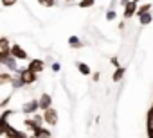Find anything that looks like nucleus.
Instances as JSON below:
<instances>
[{"label":"nucleus","mask_w":153,"mask_h":138,"mask_svg":"<svg viewBox=\"0 0 153 138\" xmlns=\"http://www.w3.org/2000/svg\"><path fill=\"white\" fill-rule=\"evenodd\" d=\"M131 2H135V4H139V2H140V0H131Z\"/></svg>","instance_id":"nucleus-36"},{"label":"nucleus","mask_w":153,"mask_h":138,"mask_svg":"<svg viewBox=\"0 0 153 138\" xmlns=\"http://www.w3.org/2000/svg\"><path fill=\"white\" fill-rule=\"evenodd\" d=\"M36 2L43 7H54L56 6V0H36Z\"/></svg>","instance_id":"nucleus-24"},{"label":"nucleus","mask_w":153,"mask_h":138,"mask_svg":"<svg viewBox=\"0 0 153 138\" xmlns=\"http://www.w3.org/2000/svg\"><path fill=\"white\" fill-rule=\"evenodd\" d=\"M110 63L114 65V68H119V66H121V63H119V57H117V56H112V57H110Z\"/></svg>","instance_id":"nucleus-29"},{"label":"nucleus","mask_w":153,"mask_h":138,"mask_svg":"<svg viewBox=\"0 0 153 138\" xmlns=\"http://www.w3.org/2000/svg\"><path fill=\"white\" fill-rule=\"evenodd\" d=\"M65 2H74V0H65Z\"/></svg>","instance_id":"nucleus-38"},{"label":"nucleus","mask_w":153,"mask_h":138,"mask_svg":"<svg viewBox=\"0 0 153 138\" xmlns=\"http://www.w3.org/2000/svg\"><path fill=\"white\" fill-rule=\"evenodd\" d=\"M4 136H6V138H27L29 134H27V131H24V129H18V127H15L13 124H9V126L6 127V133H4Z\"/></svg>","instance_id":"nucleus-6"},{"label":"nucleus","mask_w":153,"mask_h":138,"mask_svg":"<svg viewBox=\"0 0 153 138\" xmlns=\"http://www.w3.org/2000/svg\"><path fill=\"white\" fill-rule=\"evenodd\" d=\"M0 4H2L4 7H13L18 4V0H0Z\"/></svg>","instance_id":"nucleus-26"},{"label":"nucleus","mask_w":153,"mask_h":138,"mask_svg":"<svg viewBox=\"0 0 153 138\" xmlns=\"http://www.w3.org/2000/svg\"><path fill=\"white\" fill-rule=\"evenodd\" d=\"M16 76L20 77V81L24 83V86H31V84H34V83H38V74H34V72H31L27 66H18V70H16Z\"/></svg>","instance_id":"nucleus-1"},{"label":"nucleus","mask_w":153,"mask_h":138,"mask_svg":"<svg viewBox=\"0 0 153 138\" xmlns=\"http://www.w3.org/2000/svg\"><path fill=\"white\" fill-rule=\"evenodd\" d=\"M94 4H96V0H79V7L81 9H90V7H94Z\"/></svg>","instance_id":"nucleus-22"},{"label":"nucleus","mask_w":153,"mask_h":138,"mask_svg":"<svg viewBox=\"0 0 153 138\" xmlns=\"http://www.w3.org/2000/svg\"><path fill=\"white\" fill-rule=\"evenodd\" d=\"M42 117H43V124H47L49 127H54L59 122V115H58L56 108H49V109L42 111Z\"/></svg>","instance_id":"nucleus-2"},{"label":"nucleus","mask_w":153,"mask_h":138,"mask_svg":"<svg viewBox=\"0 0 153 138\" xmlns=\"http://www.w3.org/2000/svg\"><path fill=\"white\" fill-rule=\"evenodd\" d=\"M105 18H106V22H114V20L117 18V11H115V9H108L106 15H105Z\"/></svg>","instance_id":"nucleus-23"},{"label":"nucleus","mask_w":153,"mask_h":138,"mask_svg":"<svg viewBox=\"0 0 153 138\" xmlns=\"http://www.w3.org/2000/svg\"><path fill=\"white\" fill-rule=\"evenodd\" d=\"M153 22V15H151V11L149 13H144L142 16H139V23L140 25H149Z\"/></svg>","instance_id":"nucleus-20"},{"label":"nucleus","mask_w":153,"mask_h":138,"mask_svg":"<svg viewBox=\"0 0 153 138\" xmlns=\"http://www.w3.org/2000/svg\"><path fill=\"white\" fill-rule=\"evenodd\" d=\"M15 113H16V111L11 109V108H4V109H2V113H0V136H4L6 127L9 126V118H11Z\"/></svg>","instance_id":"nucleus-4"},{"label":"nucleus","mask_w":153,"mask_h":138,"mask_svg":"<svg viewBox=\"0 0 153 138\" xmlns=\"http://www.w3.org/2000/svg\"><path fill=\"white\" fill-rule=\"evenodd\" d=\"M38 111H40V108H38V99H29L27 102L22 104V113H24L25 117H31V115H34V113H38Z\"/></svg>","instance_id":"nucleus-5"},{"label":"nucleus","mask_w":153,"mask_h":138,"mask_svg":"<svg viewBox=\"0 0 153 138\" xmlns=\"http://www.w3.org/2000/svg\"><path fill=\"white\" fill-rule=\"evenodd\" d=\"M51 70L58 74V72L61 70V63H59V61H52V65H51Z\"/></svg>","instance_id":"nucleus-28"},{"label":"nucleus","mask_w":153,"mask_h":138,"mask_svg":"<svg viewBox=\"0 0 153 138\" xmlns=\"http://www.w3.org/2000/svg\"><path fill=\"white\" fill-rule=\"evenodd\" d=\"M11 101H13V93H9V95H7V97H4V99H2V101H0V108H2V109H4V108H7V106H9V102H11Z\"/></svg>","instance_id":"nucleus-25"},{"label":"nucleus","mask_w":153,"mask_h":138,"mask_svg":"<svg viewBox=\"0 0 153 138\" xmlns=\"http://www.w3.org/2000/svg\"><path fill=\"white\" fill-rule=\"evenodd\" d=\"M9 47H11V40L7 36H0V50L9 52Z\"/></svg>","instance_id":"nucleus-18"},{"label":"nucleus","mask_w":153,"mask_h":138,"mask_svg":"<svg viewBox=\"0 0 153 138\" xmlns=\"http://www.w3.org/2000/svg\"><path fill=\"white\" fill-rule=\"evenodd\" d=\"M31 134H33V136H36V138H51V136H52L51 129H49V127H43V126L36 127V129H34Z\"/></svg>","instance_id":"nucleus-11"},{"label":"nucleus","mask_w":153,"mask_h":138,"mask_svg":"<svg viewBox=\"0 0 153 138\" xmlns=\"http://www.w3.org/2000/svg\"><path fill=\"white\" fill-rule=\"evenodd\" d=\"M27 138H36V136H33V134H29V136H27Z\"/></svg>","instance_id":"nucleus-37"},{"label":"nucleus","mask_w":153,"mask_h":138,"mask_svg":"<svg viewBox=\"0 0 153 138\" xmlns=\"http://www.w3.org/2000/svg\"><path fill=\"white\" fill-rule=\"evenodd\" d=\"M33 117V120L38 124V126H43V117H42V113H34V115H31Z\"/></svg>","instance_id":"nucleus-27"},{"label":"nucleus","mask_w":153,"mask_h":138,"mask_svg":"<svg viewBox=\"0 0 153 138\" xmlns=\"http://www.w3.org/2000/svg\"><path fill=\"white\" fill-rule=\"evenodd\" d=\"M146 136L148 138H153V129H146Z\"/></svg>","instance_id":"nucleus-34"},{"label":"nucleus","mask_w":153,"mask_h":138,"mask_svg":"<svg viewBox=\"0 0 153 138\" xmlns=\"http://www.w3.org/2000/svg\"><path fill=\"white\" fill-rule=\"evenodd\" d=\"M151 7H153L151 4H142V6H137V13H135V16L139 18V16H142L144 13H149V11H151Z\"/></svg>","instance_id":"nucleus-19"},{"label":"nucleus","mask_w":153,"mask_h":138,"mask_svg":"<svg viewBox=\"0 0 153 138\" xmlns=\"http://www.w3.org/2000/svg\"><path fill=\"white\" fill-rule=\"evenodd\" d=\"M90 77H92V81H94V83H99V79H101V72H92V74H90Z\"/></svg>","instance_id":"nucleus-30"},{"label":"nucleus","mask_w":153,"mask_h":138,"mask_svg":"<svg viewBox=\"0 0 153 138\" xmlns=\"http://www.w3.org/2000/svg\"><path fill=\"white\" fill-rule=\"evenodd\" d=\"M2 66L6 68L7 72H11V74H16V70H18V61H16V59H15V57L9 54V56L4 59V65H2Z\"/></svg>","instance_id":"nucleus-10"},{"label":"nucleus","mask_w":153,"mask_h":138,"mask_svg":"<svg viewBox=\"0 0 153 138\" xmlns=\"http://www.w3.org/2000/svg\"><path fill=\"white\" fill-rule=\"evenodd\" d=\"M146 129H153V106L146 111Z\"/></svg>","instance_id":"nucleus-21"},{"label":"nucleus","mask_w":153,"mask_h":138,"mask_svg":"<svg viewBox=\"0 0 153 138\" xmlns=\"http://www.w3.org/2000/svg\"><path fill=\"white\" fill-rule=\"evenodd\" d=\"M38 108H40L42 111H45V109L52 108V95H51V93H47V92H43V93L38 97Z\"/></svg>","instance_id":"nucleus-8"},{"label":"nucleus","mask_w":153,"mask_h":138,"mask_svg":"<svg viewBox=\"0 0 153 138\" xmlns=\"http://www.w3.org/2000/svg\"><path fill=\"white\" fill-rule=\"evenodd\" d=\"M128 2H130V0H117V4H121V6H123V7H124V6H126V4H128Z\"/></svg>","instance_id":"nucleus-35"},{"label":"nucleus","mask_w":153,"mask_h":138,"mask_svg":"<svg viewBox=\"0 0 153 138\" xmlns=\"http://www.w3.org/2000/svg\"><path fill=\"white\" fill-rule=\"evenodd\" d=\"M9 56V52H4V50H0V66H2L4 65V59Z\"/></svg>","instance_id":"nucleus-31"},{"label":"nucleus","mask_w":153,"mask_h":138,"mask_svg":"<svg viewBox=\"0 0 153 138\" xmlns=\"http://www.w3.org/2000/svg\"><path fill=\"white\" fill-rule=\"evenodd\" d=\"M24 127H25L24 131H31V133H33V131H34L36 127H40V126L33 120V117H25V118H24Z\"/></svg>","instance_id":"nucleus-16"},{"label":"nucleus","mask_w":153,"mask_h":138,"mask_svg":"<svg viewBox=\"0 0 153 138\" xmlns=\"http://www.w3.org/2000/svg\"><path fill=\"white\" fill-rule=\"evenodd\" d=\"M117 7V0H112V2H110V7L108 9H115Z\"/></svg>","instance_id":"nucleus-33"},{"label":"nucleus","mask_w":153,"mask_h":138,"mask_svg":"<svg viewBox=\"0 0 153 138\" xmlns=\"http://www.w3.org/2000/svg\"><path fill=\"white\" fill-rule=\"evenodd\" d=\"M68 47H70V48H76V50H79V48H83V47H85V43L81 41V38H79V36L72 34V36H68Z\"/></svg>","instance_id":"nucleus-12"},{"label":"nucleus","mask_w":153,"mask_h":138,"mask_svg":"<svg viewBox=\"0 0 153 138\" xmlns=\"http://www.w3.org/2000/svg\"><path fill=\"white\" fill-rule=\"evenodd\" d=\"M11 77H13L11 72H7V70H0V88H2V86H7L9 81H11Z\"/></svg>","instance_id":"nucleus-15"},{"label":"nucleus","mask_w":153,"mask_h":138,"mask_svg":"<svg viewBox=\"0 0 153 138\" xmlns=\"http://www.w3.org/2000/svg\"><path fill=\"white\" fill-rule=\"evenodd\" d=\"M27 68L31 72H34V74H42L45 70V61L40 59V57H33V59L27 61Z\"/></svg>","instance_id":"nucleus-7"},{"label":"nucleus","mask_w":153,"mask_h":138,"mask_svg":"<svg viewBox=\"0 0 153 138\" xmlns=\"http://www.w3.org/2000/svg\"><path fill=\"white\" fill-rule=\"evenodd\" d=\"M76 68H78V72H79L81 76H85V77H88V76L92 74V68H90L85 61H76Z\"/></svg>","instance_id":"nucleus-13"},{"label":"nucleus","mask_w":153,"mask_h":138,"mask_svg":"<svg viewBox=\"0 0 153 138\" xmlns=\"http://www.w3.org/2000/svg\"><path fill=\"white\" fill-rule=\"evenodd\" d=\"M117 27H119V31H123V29H124V27H126V20H121V22H119V25H117Z\"/></svg>","instance_id":"nucleus-32"},{"label":"nucleus","mask_w":153,"mask_h":138,"mask_svg":"<svg viewBox=\"0 0 153 138\" xmlns=\"http://www.w3.org/2000/svg\"><path fill=\"white\" fill-rule=\"evenodd\" d=\"M9 54H11L16 61H29V54H27V50H25L22 45H18V43H11V47H9Z\"/></svg>","instance_id":"nucleus-3"},{"label":"nucleus","mask_w":153,"mask_h":138,"mask_svg":"<svg viewBox=\"0 0 153 138\" xmlns=\"http://www.w3.org/2000/svg\"><path fill=\"white\" fill-rule=\"evenodd\" d=\"M9 86H11L13 90H22V88H24V83L20 81V77H18L16 74H13V77H11V81H9Z\"/></svg>","instance_id":"nucleus-17"},{"label":"nucleus","mask_w":153,"mask_h":138,"mask_svg":"<svg viewBox=\"0 0 153 138\" xmlns=\"http://www.w3.org/2000/svg\"><path fill=\"white\" fill-rule=\"evenodd\" d=\"M124 76H126V66H119V68H115L114 74H112V81L114 83H119V81L124 79Z\"/></svg>","instance_id":"nucleus-14"},{"label":"nucleus","mask_w":153,"mask_h":138,"mask_svg":"<svg viewBox=\"0 0 153 138\" xmlns=\"http://www.w3.org/2000/svg\"><path fill=\"white\" fill-rule=\"evenodd\" d=\"M151 106H153V102H151Z\"/></svg>","instance_id":"nucleus-39"},{"label":"nucleus","mask_w":153,"mask_h":138,"mask_svg":"<svg viewBox=\"0 0 153 138\" xmlns=\"http://www.w3.org/2000/svg\"><path fill=\"white\" fill-rule=\"evenodd\" d=\"M137 6L139 4H135V2H130L123 7V20H130V18H133L135 16V13H137Z\"/></svg>","instance_id":"nucleus-9"}]
</instances>
